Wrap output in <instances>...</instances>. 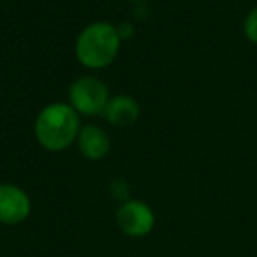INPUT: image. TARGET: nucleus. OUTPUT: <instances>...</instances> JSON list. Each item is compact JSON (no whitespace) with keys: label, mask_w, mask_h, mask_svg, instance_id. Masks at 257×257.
Instances as JSON below:
<instances>
[{"label":"nucleus","mask_w":257,"mask_h":257,"mask_svg":"<svg viewBox=\"0 0 257 257\" xmlns=\"http://www.w3.org/2000/svg\"><path fill=\"white\" fill-rule=\"evenodd\" d=\"M79 131V114L67 102L48 104L41 109L34 123L37 141L50 152H62L69 148L72 143H76Z\"/></svg>","instance_id":"obj_1"},{"label":"nucleus","mask_w":257,"mask_h":257,"mask_svg":"<svg viewBox=\"0 0 257 257\" xmlns=\"http://www.w3.org/2000/svg\"><path fill=\"white\" fill-rule=\"evenodd\" d=\"M120 43L114 25L107 22L90 23L76 39V58L83 67L99 71L113 64L120 51Z\"/></svg>","instance_id":"obj_2"},{"label":"nucleus","mask_w":257,"mask_h":257,"mask_svg":"<svg viewBox=\"0 0 257 257\" xmlns=\"http://www.w3.org/2000/svg\"><path fill=\"white\" fill-rule=\"evenodd\" d=\"M109 99L107 86L93 76H81L69 88V104L83 116L102 114Z\"/></svg>","instance_id":"obj_3"},{"label":"nucleus","mask_w":257,"mask_h":257,"mask_svg":"<svg viewBox=\"0 0 257 257\" xmlns=\"http://www.w3.org/2000/svg\"><path fill=\"white\" fill-rule=\"evenodd\" d=\"M118 229L128 238H143L155 227V213L140 199H127L116 210Z\"/></svg>","instance_id":"obj_4"},{"label":"nucleus","mask_w":257,"mask_h":257,"mask_svg":"<svg viewBox=\"0 0 257 257\" xmlns=\"http://www.w3.org/2000/svg\"><path fill=\"white\" fill-rule=\"evenodd\" d=\"M32 201L18 185L0 183V224L18 225L30 217Z\"/></svg>","instance_id":"obj_5"},{"label":"nucleus","mask_w":257,"mask_h":257,"mask_svg":"<svg viewBox=\"0 0 257 257\" xmlns=\"http://www.w3.org/2000/svg\"><path fill=\"white\" fill-rule=\"evenodd\" d=\"M78 148L81 155L88 161H100L111 150V140L104 128L97 125H85L78 134Z\"/></svg>","instance_id":"obj_6"},{"label":"nucleus","mask_w":257,"mask_h":257,"mask_svg":"<svg viewBox=\"0 0 257 257\" xmlns=\"http://www.w3.org/2000/svg\"><path fill=\"white\" fill-rule=\"evenodd\" d=\"M140 104L131 95H114L104 109V118L114 127H131L140 118Z\"/></svg>","instance_id":"obj_7"},{"label":"nucleus","mask_w":257,"mask_h":257,"mask_svg":"<svg viewBox=\"0 0 257 257\" xmlns=\"http://www.w3.org/2000/svg\"><path fill=\"white\" fill-rule=\"evenodd\" d=\"M243 34L252 44L257 46V6L245 16L243 22Z\"/></svg>","instance_id":"obj_8"},{"label":"nucleus","mask_w":257,"mask_h":257,"mask_svg":"<svg viewBox=\"0 0 257 257\" xmlns=\"http://www.w3.org/2000/svg\"><path fill=\"white\" fill-rule=\"evenodd\" d=\"M111 192H113L114 197L121 199V203H123V201H127V196H128V187H127V183L121 182V180H114V182L111 183Z\"/></svg>","instance_id":"obj_9"},{"label":"nucleus","mask_w":257,"mask_h":257,"mask_svg":"<svg viewBox=\"0 0 257 257\" xmlns=\"http://www.w3.org/2000/svg\"><path fill=\"white\" fill-rule=\"evenodd\" d=\"M116 30H118V36H120L121 41L123 39L127 41L134 36V27L131 25V23H121L120 27H116Z\"/></svg>","instance_id":"obj_10"},{"label":"nucleus","mask_w":257,"mask_h":257,"mask_svg":"<svg viewBox=\"0 0 257 257\" xmlns=\"http://www.w3.org/2000/svg\"><path fill=\"white\" fill-rule=\"evenodd\" d=\"M128 2H145V0H128Z\"/></svg>","instance_id":"obj_11"}]
</instances>
